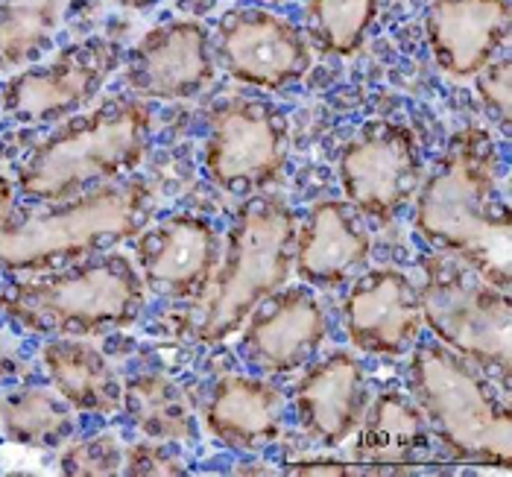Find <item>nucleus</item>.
I'll list each match as a JSON object with an SVG mask.
<instances>
[{"mask_svg": "<svg viewBox=\"0 0 512 477\" xmlns=\"http://www.w3.org/2000/svg\"><path fill=\"white\" fill-rule=\"evenodd\" d=\"M413 229L436 252L510 293V208L501 194V153L486 129H460L422 176Z\"/></svg>", "mask_w": 512, "mask_h": 477, "instance_id": "obj_1", "label": "nucleus"}, {"mask_svg": "<svg viewBox=\"0 0 512 477\" xmlns=\"http://www.w3.org/2000/svg\"><path fill=\"white\" fill-rule=\"evenodd\" d=\"M153 211L141 179L112 182L62 202L18 205V188L0 176V273H44L62 261L135 238Z\"/></svg>", "mask_w": 512, "mask_h": 477, "instance_id": "obj_2", "label": "nucleus"}, {"mask_svg": "<svg viewBox=\"0 0 512 477\" xmlns=\"http://www.w3.org/2000/svg\"><path fill=\"white\" fill-rule=\"evenodd\" d=\"M153 141V109L138 97H109L56 123L18 167L15 188L33 202H62L129 176Z\"/></svg>", "mask_w": 512, "mask_h": 477, "instance_id": "obj_3", "label": "nucleus"}, {"mask_svg": "<svg viewBox=\"0 0 512 477\" xmlns=\"http://www.w3.org/2000/svg\"><path fill=\"white\" fill-rule=\"evenodd\" d=\"M147 305L135 261L106 252L65 270L21 279L0 290V314L41 337H97L129 328Z\"/></svg>", "mask_w": 512, "mask_h": 477, "instance_id": "obj_4", "label": "nucleus"}, {"mask_svg": "<svg viewBox=\"0 0 512 477\" xmlns=\"http://www.w3.org/2000/svg\"><path fill=\"white\" fill-rule=\"evenodd\" d=\"M296 214L278 197L246 199L229 229L220 264L202 293L197 337L220 343L243 328L246 317L281 290L293 273Z\"/></svg>", "mask_w": 512, "mask_h": 477, "instance_id": "obj_5", "label": "nucleus"}, {"mask_svg": "<svg viewBox=\"0 0 512 477\" xmlns=\"http://www.w3.org/2000/svg\"><path fill=\"white\" fill-rule=\"evenodd\" d=\"M410 398L434 434L457 460L512 463V413L507 396L480 369L442 343L416 346L407 366Z\"/></svg>", "mask_w": 512, "mask_h": 477, "instance_id": "obj_6", "label": "nucleus"}, {"mask_svg": "<svg viewBox=\"0 0 512 477\" xmlns=\"http://www.w3.org/2000/svg\"><path fill=\"white\" fill-rule=\"evenodd\" d=\"M422 267V319L434 331L436 343L492 375L507 396L512 363L510 293L486 284L463 261L442 252L428 255Z\"/></svg>", "mask_w": 512, "mask_h": 477, "instance_id": "obj_7", "label": "nucleus"}, {"mask_svg": "<svg viewBox=\"0 0 512 477\" xmlns=\"http://www.w3.org/2000/svg\"><path fill=\"white\" fill-rule=\"evenodd\" d=\"M120 65L123 53L115 41H74L15 71L0 91V109L21 126H56L91 106Z\"/></svg>", "mask_w": 512, "mask_h": 477, "instance_id": "obj_8", "label": "nucleus"}, {"mask_svg": "<svg viewBox=\"0 0 512 477\" xmlns=\"http://www.w3.org/2000/svg\"><path fill=\"white\" fill-rule=\"evenodd\" d=\"M290 129L284 112L264 100H232L211 115L202 167L226 194H258L287 164Z\"/></svg>", "mask_w": 512, "mask_h": 477, "instance_id": "obj_9", "label": "nucleus"}, {"mask_svg": "<svg viewBox=\"0 0 512 477\" xmlns=\"http://www.w3.org/2000/svg\"><path fill=\"white\" fill-rule=\"evenodd\" d=\"M340 188L363 220L390 223L416 197L425 164L416 135L395 120H369L343 147Z\"/></svg>", "mask_w": 512, "mask_h": 477, "instance_id": "obj_10", "label": "nucleus"}, {"mask_svg": "<svg viewBox=\"0 0 512 477\" xmlns=\"http://www.w3.org/2000/svg\"><path fill=\"white\" fill-rule=\"evenodd\" d=\"M214 59L232 80L281 91L308 77L314 50L305 33L284 15L264 6H237L217 21Z\"/></svg>", "mask_w": 512, "mask_h": 477, "instance_id": "obj_11", "label": "nucleus"}, {"mask_svg": "<svg viewBox=\"0 0 512 477\" xmlns=\"http://www.w3.org/2000/svg\"><path fill=\"white\" fill-rule=\"evenodd\" d=\"M120 80L138 100H191L217 71L211 33L202 21L173 18L144 33L120 65Z\"/></svg>", "mask_w": 512, "mask_h": 477, "instance_id": "obj_12", "label": "nucleus"}, {"mask_svg": "<svg viewBox=\"0 0 512 477\" xmlns=\"http://www.w3.org/2000/svg\"><path fill=\"white\" fill-rule=\"evenodd\" d=\"M223 255L217 229L197 214H170L141 229L135 267L147 290L167 299H199Z\"/></svg>", "mask_w": 512, "mask_h": 477, "instance_id": "obj_13", "label": "nucleus"}, {"mask_svg": "<svg viewBox=\"0 0 512 477\" xmlns=\"http://www.w3.org/2000/svg\"><path fill=\"white\" fill-rule=\"evenodd\" d=\"M343 325L360 352L398 358L416 346L425 325L419 287L393 267L366 270L343 299Z\"/></svg>", "mask_w": 512, "mask_h": 477, "instance_id": "obj_14", "label": "nucleus"}, {"mask_svg": "<svg viewBox=\"0 0 512 477\" xmlns=\"http://www.w3.org/2000/svg\"><path fill=\"white\" fill-rule=\"evenodd\" d=\"M240 352L264 375H287L314 360L328 317L308 287H281L243 322Z\"/></svg>", "mask_w": 512, "mask_h": 477, "instance_id": "obj_15", "label": "nucleus"}, {"mask_svg": "<svg viewBox=\"0 0 512 477\" xmlns=\"http://www.w3.org/2000/svg\"><path fill=\"white\" fill-rule=\"evenodd\" d=\"M425 36L442 74L469 80L489 65L510 36L507 0H431Z\"/></svg>", "mask_w": 512, "mask_h": 477, "instance_id": "obj_16", "label": "nucleus"}, {"mask_svg": "<svg viewBox=\"0 0 512 477\" xmlns=\"http://www.w3.org/2000/svg\"><path fill=\"white\" fill-rule=\"evenodd\" d=\"M372 238L349 202H316L296 232L293 267L311 287H340L369 264Z\"/></svg>", "mask_w": 512, "mask_h": 477, "instance_id": "obj_17", "label": "nucleus"}, {"mask_svg": "<svg viewBox=\"0 0 512 477\" xmlns=\"http://www.w3.org/2000/svg\"><path fill=\"white\" fill-rule=\"evenodd\" d=\"M369 387L360 360L334 352L316 360L296 387V410L308 437L322 445H343L363 422Z\"/></svg>", "mask_w": 512, "mask_h": 477, "instance_id": "obj_18", "label": "nucleus"}, {"mask_svg": "<svg viewBox=\"0 0 512 477\" xmlns=\"http://www.w3.org/2000/svg\"><path fill=\"white\" fill-rule=\"evenodd\" d=\"M287 398L276 384L252 375H226L205 404V428L235 451H258L281 434Z\"/></svg>", "mask_w": 512, "mask_h": 477, "instance_id": "obj_19", "label": "nucleus"}, {"mask_svg": "<svg viewBox=\"0 0 512 477\" xmlns=\"http://www.w3.org/2000/svg\"><path fill=\"white\" fill-rule=\"evenodd\" d=\"M41 366L50 390L74 410L112 416L123 407V381L115 366L85 337H53L41 346Z\"/></svg>", "mask_w": 512, "mask_h": 477, "instance_id": "obj_20", "label": "nucleus"}, {"mask_svg": "<svg viewBox=\"0 0 512 477\" xmlns=\"http://www.w3.org/2000/svg\"><path fill=\"white\" fill-rule=\"evenodd\" d=\"M355 434V457L363 463H413L428 457L434 445L416 401L395 390L381 393L366 407Z\"/></svg>", "mask_w": 512, "mask_h": 477, "instance_id": "obj_21", "label": "nucleus"}, {"mask_svg": "<svg viewBox=\"0 0 512 477\" xmlns=\"http://www.w3.org/2000/svg\"><path fill=\"white\" fill-rule=\"evenodd\" d=\"M123 410L147 439L158 442H194L197 416L191 393L164 372H144L123 384Z\"/></svg>", "mask_w": 512, "mask_h": 477, "instance_id": "obj_22", "label": "nucleus"}, {"mask_svg": "<svg viewBox=\"0 0 512 477\" xmlns=\"http://www.w3.org/2000/svg\"><path fill=\"white\" fill-rule=\"evenodd\" d=\"M0 434L24 448H56L74 434V407L56 390L15 387L0 396Z\"/></svg>", "mask_w": 512, "mask_h": 477, "instance_id": "obj_23", "label": "nucleus"}, {"mask_svg": "<svg viewBox=\"0 0 512 477\" xmlns=\"http://www.w3.org/2000/svg\"><path fill=\"white\" fill-rule=\"evenodd\" d=\"M71 0H0V74H15L50 50Z\"/></svg>", "mask_w": 512, "mask_h": 477, "instance_id": "obj_24", "label": "nucleus"}, {"mask_svg": "<svg viewBox=\"0 0 512 477\" xmlns=\"http://www.w3.org/2000/svg\"><path fill=\"white\" fill-rule=\"evenodd\" d=\"M381 0H308L305 21L319 50L331 56H352L369 36Z\"/></svg>", "mask_w": 512, "mask_h": 477, "instance_id": "obj_25", "label": "nucleus"}, {"mask_svg": "<svg viewBox=\"0 0 512 477\" xmlns=\"http://www.w3.org/2000/svg\"><path fill=\"white\" fill-rule=\"evenodd\" d=\"M123 445L115 434H97V437L79 439L74 445H65L59 454V472L62 475H118L123 469Z\"/></svg>", "mask_w": 512, "mask_h": 477, "instance_id": "obj_26", "label": "nucleus"}, {"mask_svg": "<svg viewBox=\"0 0 512 477\" xmlns=\"http://www.w3.org/2000/svg\"><path fill=\"white\" fill-rule=\"evenodd\" d=\"M120 475H188V460L173 448V442H138L126 448Z\"/></svg>", "mask_w": 512, "mask_h": 477, "instance_id": "obj_27", "label": "nucleus"}, {"mask_svg": "<svg viewBox=\"0 0 512 477\" xmlns=\"http://www.w3.org/2000/svg\"><path fill=\"white\" fill-rule=\"evenodd\" d=\"M474 88L483 100V106L492 112V118L498 120L501 129L510 126V59L507 56H495L489 65H483L472 77Z\"/></svg>", "mask_w": 512, "mask_h": 477, "instance_id": "obj_28", "label": "nucleus"}, {"mask_svg": "<svg viewBox=\"0 0 512 477\" xmlns=\"http://www.w3.org/2000/svg\"><path fill=\"white\" fill-rule=\"evenodd\" d=\"M18 372H21V360L15 358V352L0 340V381L12 378V375H18Z\"/></svg>", "mask_w": 512, "mask_h": 477, "instance_id": "obj_29", "label": "nucleus"}, {"mask_svg": "<svg viewBox=\"0 0 512 477\" xmlns=\"http://www.w3.org/2000/svg\"><path fill=\"white\" fill-rule=\"evenodd\" d=\"M118 6H123V9H150V6H156L158 0H115ZM270 3H281V0H270Z\"/></svg>", "mask_w": 512, "mask_h": 477, "instance_id": "obj_30", "label": "nucleus"}]
</instances>
